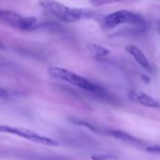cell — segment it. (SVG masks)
<instances>
[{
    "instance_id": "1",
    "label": "cell",
    "mask_w": 160,
    "mask_h": 160,
    "mask_svg": "<svg viewBox=\"0 0 160 160\" xmlns=\"http://www.w3.org/2000/svg\"><path fill=\"white\" fill-rule=\"evenodd\" d=\"M38 2L42 8L64 23H74L81 20L94 19L96 17V13L91 10L71 8L57 0H38Z\"/></svg>"
},
{
    "instance_id": "2",
    "label": "cell",
    "mask_w": 160,
    "mask_h": 160,
    "mask_svg": "<svg viewBox=\"0 0 160 160\" xmlns=\"http://www.w3.org/2000/svg\"><path fill=\"white\" fill-rule=\"evenodd\" d=\"M48 74L55 79L62 80V81L68 82L77 88H80L98 95H103L106 93V91L100 86L92 83L87 78L62 67L52 66L48 68Z\"/></svg>"
},
{
    "instance_id": "3",
    "label": "cell",
    "mask_w": 160,
    "mask_h": 160,
    "mask_svg": "<svg viewBox=\"0 0 160 160\" xmlns=\"http://www.w3.org/2000/svg\"><path fill=\"white\" fill-rule=\"evenodd\" d=\"M0 23L11 28L22 31L34 30L40 26L36 17L24 16L16 12L4 9H0Z\"/></svg>"
},
{
    "instance_id": "4",
    "label": "cell",
    "mask_w": 160,
    "mask_h": 160,
    "mask_svg": "<svg viewBox=\"0 0 160 160\" xmlns=\"http://www.w3.org/2000/svg\"><path fill=\"white\" fill-rule=\"evenodd\" d=\"M144 23L145 20L140 15L129 11L122 10L108 14L102 21V27L104 30L109 31L123 24L141 26L144 25Z\"/></svg>"
},
{
    "instance_id": "5",
    "label": "cell",
    "mask_w": 160,
    "mask_h": 160,
    "mask_svg": "<svg viewBox=\"0 0 160 160\" xmlns=\"http://www.w3.org/2000/svg\"><path fill=\"white\" fill-rule=\"evenodd\" d=\"M129 98L143 107L151 108H160V103L154 99L153 97L150 96L149 94L141 92V91H130L128 93Z\"/></svg>"
},
{
    "instance_id": "6",
    "label": "cell",
    "mask_w": 160,
    "mask_h": 160,
    "mask_svg": "<svg viewBox=\"0 0 160 160\" xmlns=\"http://www.w3.org/2000/svg\"><path fill=\"white\" fill-rule=\"evenodd\" d=\"M125 51L138 63L139 66H141L144 70H146L147 72H152V66L148 60V58H146V56L144 55V53L136 45L133 44H129L125 47Z\"/></svg>"
},
{
    "instance_id": "7",
    "label": "cell",
    "mask_w": 160,
    "mask_h": 160,
    "mask_svg": "<svg viewBox=\"0 0 160 160\" xmlns=\"http://www.w3.org/2000/svg\"><path fill=\"white\" fill-rule=\"evenodd\" d=\"M0 133H7V134H12V135H16V136L21 137L23 138H26L29 141H31L36 135V132L31 131L29 129L13 127V126H10V125H6V124H0Z\"/></svg>"
},
{
    "instance_id": "8",
    "label": "cell",
    "mask_w": 160,
    "mask_h": 160,
    "mask_svg": "<svg viewBox=\"0 0 160 160\" xmlns=\"http://www.w3.org/2000/svg\"><path fill=\"white\" fill-rule=\"evenodd\" d=\"M105 133L106 135L111 136L113 138H116L118 139H121L122 141H126L129 143H134L136 145H140L142 144V141L138 139L137 138L133 137L132 135L124 132V131H121V130H116V129H100L99 134H103Z\"/></svg>"
},
{
    "instance_id": "9",
    "label": "cell",
    "mask_w": 160,
    "mask_h": 160,
    "mask_svg": "<svg viewBox=\"0 0 160 160\" xmlns=\"http://www.w3.org/2000/svg\"><path fill=\"white\" fill-rule=\"evenodd\" d=\"M90 51H91L92 57H94L98 60L105 59L106 58H108L110 55V50H108V48H106L102 45H98V44H92L90 46Z\"/></svg>"
},
{
    "instance_id": "10",
    "label": "cell",
    "mask_w": 160,
    "mask_h": 160,
    "mask_svg": "<svg viewBox=\"0 0 160 160\" xmlns=\"http://www.w3.org/2000/svg\"><path fill=\"white\" fill-rule=\"evenodd\" d=\"M89 1L93 7H102V6H106L109 4L123 2L124 0H89Z\"/></svg>"
},
{
    "instance_id": "11",
    "label": "cell",
    "mask_w": 160,
    "mask_h": 160,
    "mask_svg": "<svg viewBox=\"0 0 160 160\" xmlns=\"http://www.w3.org/2000/svg\"><path fill=\"white\" fill-rule=\"evenodd\" d=\"M92 160H113L118 159V156L111 153H99V154H92Z\"/></svg>"
},
{
    "instance_id": "12",
    "label": "cell",
    "mask_w": 160,
    "mask_h": 160,
    "mask_svg": "<svg viewBox=\"0 0 160 160\" xmlns=\"http://www.w3.org/2000/svg\"><path fill=\"white\" fill-rule=\"evenodd\" d=\"M145 150L149 152H152V153H159L160 154V144L148 146L145 148Z\"/></svg>"
},
{
    "instance_id": "13",
    "label": "cell",
    "mask_w": 160,
    "mask_h": 160,
    "mask_svg": "<svg viewBox=\"0 0 160 160\" xmlns=\"http://www.w3.org/2000/svg\"><path fill=\"white\" fill-rule=\"evenodd\" d=\"M0 97L1 98H8L9 97V93L6 90H4L3 88L0 87Z\"/></svg>"
},
{
    "instance_id": "14",
    "label": "cell",
    "mask_w": 160,
    "mask_h": 160,
    "mask_svg": "<svg viewBox=\"0 0 160 160\" xmlns=\"http://www.w3.org/2000/svg\"><path fill=\"white\" fill-rule=\"evenodd\" d=\"M146 78H147V75H142V79H143V80H145ZM149 81H150V79L148 78V79L146 80V82H147V83H149Z\"/></svg>"
},
{
    "instance_id": "15",
    "label": "cell",
    "mask_w": 160,
    "mask_h": 160,
    "mask_svg": "<svg viewBox=\"0 0 160 160\" xmlns=\"http://www.w3.org/2000/svg\"><path fill=\"white\" fill-rule=\"evenodd\" d=\"M158 32H159V34H160V23L158 24Z\"/></svg>"
},
{
    "instance_id": "16",
    "label": "cell",
    "mask_w": 160,
    "mask_h": 160,
    "mask_svg": "<svg viewBox=\"0 0 160 160\" xmlns=\"http://www.w3.org/2000/svg\"><path fill=\"white\" fill-rule=\"evenodd\" d=\"M0 48H3V43L0 42Z\"/></svg>"
}]
</instances>
